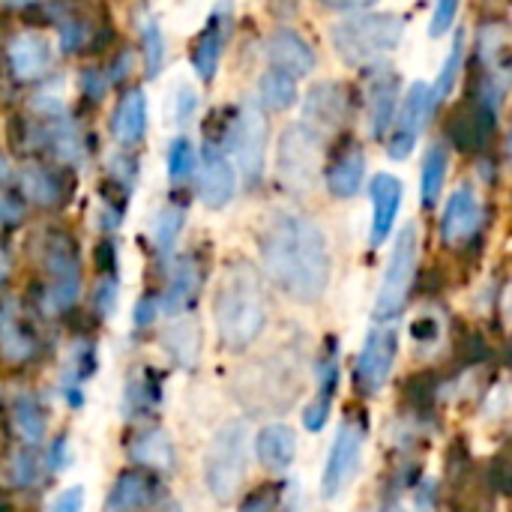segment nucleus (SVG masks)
Returning a JSON list of instances; mask_svg holds the SVG:
<instances>
[{
    "mask_svg": "<svg viewBox=\"0 0 512 512\" xmlns=\"http://www.w3.org/2000/svg\"><path fill=\"white\" fill-rule=\"evenodd\" d=\"M261 261L282 294L297 303H318L330 285V243L318 222L279 210L261 234Z\"/></svg>",
    "mask_w": 512,
    "mask_h": 512,
    "instance_id": "1",
    "label": "nucleus"
},
{
    "mask_svg": "<svg viewBox=\"0 0 512 512\" xmlns=\"http://www.w3.org/2000/svg\"><path fill=\"white\" fill-rule=\"evenodd\" d=\"M213 318L219 339L228 351H246L267 327V297L258 273L246 261L228 264L216 300Z\"/></svg>",
    "mask_w": 512,
    "mask_h": 512,
    "instance_id": "2",
    "label": "nucleus"
},
{
    "mask_svg": "<svg viewBox=\"0 0 512 512\" xmlns=\"http://www.w3.org/2000/svg\"><path fill=\"white\" fill-rule=\"evenodd\" d=\"M336 54L348 66H369L393 54L405 39V21L393 12H357L330 30Z\"/></svg>",
    "mask_w": 512,
    "mask_h": 512,
    "instance_id": "3",
    "label": "nucleus"
},
{
    "mask_svg": "<svg viewBox=\"0 0 512 512\" xmlns=\"http://www.w3.org/2000/svg\"><path fill=\"white\" fill-rule=\"evenodd\" d=\"M246 447L249 426L243 420L225 423L210 444L204 462V483L219 504H231L246 483Z\"/></svg>",
    "mask_w": 512,
    "mask_h": 512,
    "instance_id": "4",
    "label": "nucleus"
},
{
    "mask_svg": "<svg viewBox=\"0 0 512 512\" xmlns=\"http://www.w3.org/2000/svg\"><path fill=\"white\" fill-rule=\"evenodd\" d=\"M417 258H420V231L417 225H405L393 240V252L381 276V288L375 300V321L381 324L393 321L405 309L411 285H414V273H417Z\"/></svg>",
    "mask_w": 512,
    "mask_h": 512,
    "instance_id": "5",
    "label": "nucleus"
},
{
    "mask_svg": "<svg viewBox=\"0 0 512 512\" xmlns=\"http://www.w3.org/2000/svg\"><path fill=\"white\" fill-rule=\"evenodd\" d=\"M276 174L288 192H309L321 177V135L306 123H291L279 135Z\"/></svg>",
    "mask_w": 512,
    "mask_h": 512,
    "instance_id": "6",
    "label": "nucleus"
},
{
    "mask_svg": "<svg viewBox=\"0 0 512 512\" xmlns=\"http://www.w3.org/2000/svg\"><path fill=\"white\" fill-rule=\"evenodd\" d=\"M42 264L48 273V309L51 312H66L75 306L81 294V261L75 240L66 231H48L42 243Z\"/></svg>",
    "mask_w": 512,
    "mask_h": 512,
    "instance_id": "7",
    "label": "nucleus"
},
{
    "mask_svg": "<svg viewBox=\"0 0 512 512\" xmlns=\"http://www.w3.org/2000/svg\"><path fill=\"white\" fill-rule=\"evenodd\" d=\"M228 147L237 159V168L249 186H258L267 171V141H270V126L264 111L249 102L237 111V117L228 123Z\"/></svg>",
    "mask_w": 512,
    "mask_h": 512,
    "instance_id": "8",
    "label": "nucleus"
},
{
    "mask_svg": "<svg viewBox=\"0 0 512 512\" xmlns=\"http://www.w3.org/2000/svg\"><path fill=\"white\" fill-rule=\"evenodd\" d=\"M363 441H366V426L360 420L351 417L339 426L327 465H324V477H321V495L327 501H336L354 483L360 471V459H363Z\"/></svg>",
    "mask_w": 512,
    "mask_h": 512,
    "instance_id": "9",
    "label": "nucleus"
},
{
    "mask_svg": "<svg viewBox=\"0 0 512 512\" xmlns=\"http://www.w3.org/2000/svg\"><path fill=\"white\" fill-rule=\"evenodd\" d=\"M435 114V105H432V90L426 81H417L408 87L402 105L396 108V120L387 132V156L402 162L414 153L417 147V138L423 132V126L429 123V117Z\"/></svg>",
    "mask_w": 512,
    "mask_h": 512,
    "instance_id": "10",
    "label": "nucleus"
},
{
    "mask_svg": "<svg viewBox=\"0 0 512 512\" xmlns=\"http://www.w3.org/2000/svg\"><path fill=\"white\" fill-rule=\"evenodd\" d=\"M396 354H399V336L393 327H375L369 330L360 354H357V369H354V378H357V387L360 393L366 396H375L390 372H393V363H396Z\"/></svg>",
    "mask_w": 512,
    "mask_h": 512,
    "instance_id": "11",
    "label": "nucleus"
},
{
    "mask_svg": "<svg viewBox=\"0 0 512 512\" xmlns=\"http://www.w3.org/2000/svg\"><path fill=\"white\" fill-rule=\"evenodd\" d=\"M195 171H198L201 204L207 210H225L237 195V168L231 165L225 150H219L216 144L207 141L201 147V159H198Z\"/></svg>",
    "mask_w": 512,
    "mask_h": 512,
    "instance_id": "12",
    "label": "nucleus"
},
{
    "mask_svg": "<svg viewBox=\"0 0 512 512\" xmlns=\"http://www.w3.org/2000/svg\"><path fill=\"white\" fill-rule=\"evenodd\" d=\"M483 225V204L474 186L462 183L444 207L441 216V237L447 246H465Z\"/></svg>",
    "mask_w": 512,
    "mask_h": 512,
    "instance_id": "13",
    "label": "nucleus"
},
{
    "mask_svg": "<svg viewBox=\"0 0 512 512\" xmlns=\"http://www.w3.org/2000/svg\"><path fill=\"white\" fill-rule=\"evenodd\" d=\"M399 108V75L387 66L375 69L366 87V129L375 141L387 138Z\"/></svg>",
    "mask_w": 512,
    "mask_h": 512,
    "instance_id": "14",
    "label": "nucleus"
},
{
    "mask_svg": "<svg viewBox=\"0 0 512 512\" xmlns=\"http://www.w3.org/2000/svg\"><path fill=\"white\" fill-rule=\"evenodd\" d=\"M6 57H9L15 78H21V81H39L54 66L51 39L39 30H21L18 36H12L6 45Z\"/></svg>",
    "mask_w": 512,
    "mask_h": 512,
    "instance_id": "15",
    "label": "nucleus"
},
{
    "mask_svg": "<svg viewBox=\"0 0 512 512\" xmlns=\"http://www.w3.org/2000/svg\"><path fill=\"white\" fill-rule=\"evenodd\" d=\"M264 54L270 60L273 69L291 75V78H303L315 69L318 57H315V48L306 42V36H300L297 30L291 27H279L267 36V45H264Z\"/></svg>",
    "mask_w": 512,
    "mask_h": 512,
    "instance_id": "16",
    "label": "nucleus"
},
{
    "mask_svg": "<svg viewBox=\"0 0 512 512\" xmlns=\"http://www.w3.org/2000/svg\"><path fill=\"white\" fill-rule=\"evenodd\" d=\"M348 117V90L339 81H321L306 93L303 102V123L318 135L339 129Z\"/></svg>",
    "mask_w": 512,
    "mask_h": 512,
    "instance_id": "17",
    "label": "nucleus"
},
{
    "mask_svg": "<svg viewBox=\"0 0 512 512\" xmlns=\"http://www.w3.org/2000/svg\"><path fill=\"white\" fill-rule=\"evenodd\" d=\"M402 180L393 177V174H375L369 180V198H372V246H381L390 234H393V225L399 219V210H402Z\"/></svg>",
    "mask_w": 512,
    "mask_h": 512,
    "instance_id": "18",
    "label": "nucleus"
},
{
    "mask_svg": "<svg viewBox=\"0 0 512 512\" xmlns=\"http://www.w3.org/2000/svg\"><path fill=\"white\" fill-rule=\"evenodd\" d=\"M225 42H228V18H222V6H219L192 42V69L204 84L216 78Z\"/></svg>",
    "mask_w": 512,
    "mask_h": 512,
    "instance_id": "19",
    "label": "nucleus"
},
{
    "mask_svg": "<svg viewBox=\"0 0 512 512\" xmlns=\"http://www.w3.org/2000/svg\"><path fill=\"white\" fill-rule=\"evenodd\" d=\"M366 180V153L360 144H345L327 165L324 171V183L330 189L333 198H354L363 189Z\"/></svg>",
    "mask_w": 512,
    "mask_h": 512,
    "instance_id": "20",
    "label": "nucleus"
},
{
    "mask_svg": "<svg viewBox=\"0 0 512 512\" xmlns=\"http://www.w3.org/2000/svg\"><path fill=\"white\" fill-rule=\"evenodd\" d=\"M147 132V96L144 90H126L111 114V135L120 147H135Z\"/></svg>",
    "mask_w": 512,
    "mask_h": 512,
    "instance_id": "21",
    "label": "nucleus"
},
{
    "mask_svg": "<svg viewBox=\"0 0 512 512\" xmlns=\"http://www.w3.org/2000/svg\"><path fill=\"white\" fill-rule=\"evenodd\" d=\"M255 450H258V462L267 471L282 474L297 459V432L291 426H285V423H270V426H264L258 432Z\"/></svg>",
    "mask_w": 512,
    "mask_h": 512,
    "instance_id": "22",
    "label": "nucleus"
},
{
    "mask_svg": "<svg viewBox=\"0 0 512 512\" xmlns=\"http://www.w3.org/2000/svg\"><path fill=\"white\" fill-rule=\"evenodd\" d=\"M156 480L144 471H123L108 492V512H138L153 501Z\"/></svg>",
    "mask_w": 512,
    "mask_h": 512,
    "instance_id": "23",
    "label": "nucleus"
},
{
    "mask_svg": "<svg viewBox=\"0 0 512 512\" xmlns=\"http://www.w3.org/2000/svg\"><path fill=\"white\" fill-rule=\"evenodd\" d=\"M201 288V270H198V261L192 255H183L177 264H174V273H171V282L165 288V297L159 300V306L168 312V315H177L183 312L186 306H192L195 294Z\"/></svg>",
    "mask_w": 512,
    "mask_h": 512,
    "instance_id": "24",
    "label": "nucleus"
},
{
    "mask_svg": "<svg viewBox=\"0 0 512 512\" xmlns=\"http://www.w3.org/2000/svg\"><path fill=\"white\" fill-rule=\"evenodd\" d=\"M0 351L9 363H24L36 351L33 333L21 324V318L15 315V309L9 303L0 309Z\"/></svg>",
    "mask_w": 512,
    "mask_h": 512,
    "instance_id": "25",
    "label": "nucleus"
},
{
    "mask_svg": "<svg viewBox=\"0 0 512 512\" xmlns=\"http://www.w3.org/2000/svg\"><path fill=\"white\" fill-rule=\"evenodd\" d=\"M129 459L144 468H153V471H171L174 468V444L162 429H150L129 444Z\"/></svg>",
    "mask_w": 512,
    "mask_h": 512,
    "instance_id": "26",
    "label": "nucleus"
},
{
    "mask_svg": "<svg viewBox=\"0 0 512 512\" xmlns=\"http://www.w3.org/2000/svg\"><path fill=\"white\" fill-rule=\"evenodd\" d=\"M447 165L450 153L444 144H432L423 156V171H420V195L426 207H435L441 201L444 183H447Z\"/></svg>",
    "mask_w": 512,
    "mask_h": 512,
    "instance_id": "27",
    "label": "nucleus"
},
{
    "mask_svg": "<svg viewBox=\"0 0 512 512\" xmlns=\"http://www.w3.org/2000/svg\"><path fill=\"white\" fill-rule=\"evenodd\" d=\"M258 99L270 111H288L300 99L297 78H291V75H285L279 69H267L261 75V81H258Z\"/></svg>",
    "mask_w": 512,
    "mask_h": 512,
    "instance_id": "28",
    "label": "nucleus"
},
{
    "mask_svg": "<svg viewBox=\"0 0 512 512\" xmlns=\"http://www.w3.org/2000/svg\"><path fill=\"white\" fill-rule=\"evenodd\" d=\"M12 426H15V432L21 435V441L27 447H36L45 438V429H48L42 405L33 396H18L12 402Z\"/></svg>",
    "mask_w": 512,
    "mask_h": 512,
    "instance_id": "29",
    "label": "nucleus"
},
{
    "mask_svg": "<svg viewBox=\"0 0 512 512\" xmlns=\"http://www.w3.org/2000/svg\"><path fill=\"white\" fill-rule=\"evenodd\" d=\"M462 69H465V30H459V33L453 36V45H450V51H447L444 66H441L435 84H429V90H432V105H435V108L453 93V87L459 84Z\"/></svg>",
    "mask_w": 512,
    "mask_h": 512,
    "instance_id": "30",
    "label": "nucleus"
},
{
    "mask_svg": "<svg viewBox=\"0 0 512 512\" xmlns=\"http://www.w3.org/2000/svg\"><path fill=\"white\" fill-rule=\"evenodd\" d=\"M21 189H24V195H27L33 204H39V207H54V204H60V198H63L60 177H57L54 171L42 168V165L24 168V174H21Z\"/></svg>",
    "mask_w": 512,
    "mask_h": 512,
    "instance_id": "31",
    "label": "nucleus"
},
{
    "mask_svg": "<svg viewBox=\"0 0 512 512\" xmlns=\"http://www.w3.org/2000/svg\"><path fill=\"white\" fill-rule=\"evenodd\" d=\"M138 21H141L138 30H141L144 72H147V78H159L162 69H165V36H162V27H159L153 12H144Z\"/></svg>",
    "mask_w": 512,
    "mask_h": 512,
    "instance_id": "32",
    "label": "nucleus"
},
{
    "mask_svg": "<svg viewBox=\"0 0 512 512\" xmlns=\"http://www.w3.org/2000/svg\"><path fill=\"white\" fill-rule=\"evenodd\" d=\"M165 348L171 351V357L183 366V369H192L195 366V357H198V330L189 324V321H177L165 330L162 336Z\"/></svg>",
    "mask_w": 512,
    "mask_h": 512,
    "instance_id": "33",
    "label": "nucleus"
},
{
    "mask_svg": "<svg viewBox=\"0 0 512 512\" xmlns=\"http://www.w3.org/2000/svg\"><path fill=\"white\" fill-rule=\"evenodd\" d=\"M195 165H198V153H195L192 141L186 135L174 138L171 147H168V180L174 186L186 183L195 174Z\"/></svg>",
    "mask_w": 512,
    "mask_h": 512,
    "instance_id": "34",
    "label": "nucleus"
},
{
    "mask_svg": "<svg viewBox=\"0 0 512 512\" xmlns=\"http://www.w3.org/2000/svg\"><path fill=\"white\" fill-rule=\"evenodd\" d=\"M183 219H186V216H183L180 207H165V210L156 213L150 234H153V243H156V249H159L162 255H168V252L177 246V237H180V231H183Z\"/></svg>",
    "mask_w": 512,
    "mask_h": 512,
    "instance_id": "35",
    "label": "nucleus"
},
{
    "mask_svg": "<svg viewBox=\"0 0 512 512\" xmlns=\"http://www.w3.org/2000/svg\"><path fill=\"white\" fill-rule=\"evenodd\" d=\"M156 402H159V384L153 381L150 372L135 375V378L126 384V417H129V414L150 411Z\"/></svg>",
    "mask_w": 512,
    "mask_h": 512,
    "instance_id": "36",
    "label": "nucleus"
},
{
    "mask_svg": "<svg viewBox=\"0 0 512 512\" xmlns=\"http://www.w3.org/2000/svg\"><path fill=\"white\" fill-rule=\"evenodd\" d=\"M9 477H12L15 486H33V483L39 480V456L33 453V447L18 450V453L12 456Z\"/></svg>",
    "mask_w": 512,
    "mask_h": 512,
    "instance_id": "37",
    "label": "nucleus"
},
{
    "mask_svg": "<svg viewBox=\"0 0 512 512\" xmlns=\"http://www.w3.org/2000/svg\"><path fill=\"white\" fill-rule=\"evenodd\" d=\"M198 114V93H195V87H189V84H180L177 90H174V108H171V120L174 123H180V126H186L192 117Z\"/></svg>",
    "mask_w": 512,
    "mask_h": 512,
    "instance_id": "38",
    "label": "nucleus"
},
{
    "mask_svg": "<svg viewBox=\"0 0 512 512\" xmlns=\"http://www.w3.org/2000/svg\"><path fill=\"white\" fill-rule=\"evenodd\" d=\"M330 408H333V396L330 393H318L306 408H303V426L309 432H321L330 420Z\"/></svg>",
    "mask_w": 512,
    "mask_h": 512,
    "instance_id": "39",
    "label": "nucleus"
},
{
    "mask_svg": "<svg viewBox=\"0 0 512 512\" xmlns=\"http://www.w3.org/2000/svg\"><path fill=\"white\" fill-rule=\"evenodd\" d=\"M459 6H462V0H435V12H432V21H429V36L432 39L444 36L456 24Z\"/></svg>",
    "mask_w": 512,
    "mask_h": 512,
    "instance_id": "40",
    "label": "nucleus"
},
{
    "mask_svg": "<svg viewBox=\"0 0 512 512\" xmlns=\"http://www.w3.org/2000/svg\"><path fill=\"white\" fill-rule=\"evenodd\" d=\"M84 42H87V21H81V18H66V21H60V48H63L66 54L81 51Z\"/></svg>",
    "mask_w": 512,
    "mask_h": 512,
    "instance_id": "41",
    "label": "nucleus"
},
{
    "mask_svg": "<svg viewBox=\"0 0 512 512\" xmlns=\"http://www.w3.org/2000/svg\"><path fill=\"white\" fill-rule=\"evenodd\" d=\"M117 294H120L117 279H114L111 273H105V276L99 279V285H96V309H99L102 315H114V309H117Z\"/></svg>",
    "mask_w": 512,
    "mask_h": 512,
    "instance_id": "42",
    "label": "nucleus"
},
{
    "mask_svg": "<svg viewBox=\"0 0 512 512\" xmlns=\"http://www.w3.org/2000/svg\"><path fill=\"white\" fill-rule=\"evenodd\" d=\"M84 501H87L84 486H69V489H63V492L51 501V510L48 512H84Z\"/></svg>",
    "mask_w": 512,
    "mask_h": 512,
    "instance_id": "43",
    "label": "nucleus"
},
{
    "mask_svg": "<svg viewBox=\"0 0 512 512\" xmlns=\"http://www.w3.org/2000/svg\"><path fill=\"white\" fill-rule=\"evenodd\" d=\"M105 87H108L105 72H99V69H87V72H81V93H87L93 102H96V99H102Z\"/></svg>",
    "mask_w": 512,
    "mask_h": 512,
    "instance_id": "44",
    "label": "nucleus"
},
{
    "mask_svg": "<svg viewBox=\"0 0 512 512\" xmlns=\"http://www.w3.org/2000/svg\"><path fill=\"white\" fill-rule=\"evenodd\" d=\"M156 312H159V297H153V294L141 297L138 306H135V327H150Z\"/></svg>",
    "mask_w": 512,
    "mask_h": 512,
    "instance_id": "45",
    "label": "nucleus"
},
{
    "mask_svg": "<svg viewBox=\"0 0 512 512\" xmlns=\"http://www.w3.org/2000/svg\"><path fill=\"white\" fill-rule=\"evenodd\" d=\"M411 336H414V342H420V345L435 342V339H438V321H435V318H417V321L411 324Z\"/></svg>",
    "mask_w": 512,
    "mask_h": 512,
    "instance_id": "46",
    "label": "nucleus"
},
{
    "mask_svg": "<svg viewBox=\"0 0 512 512\" xmlns=\"http://www.w3.org/2000/svg\"><path fill=\"white\" fill-rule=\"evenodd\" d=\"M273 507H276V501H273L270 492H255V495H249L243 501L240 512H273Z\"/></svg>",
    "mask_w": 512,
    "mask_h": 512,
    "instance_id": "47",
    "label": "nucleus"
},
{
    "mask_svg": "<svg viewBox=\"0 0 512 512\" xmlns=\"http://www.w3.org/2000/svg\"><path fill=\"white\" fill-rule=\"evenodd\" d=\"M324 9H336V12H357V9H366L378 0H318Z\"/></svg>",
    "mask_w": 512,
    "mask_h": 512,
    "instance_id": "48",
    "label": "nucleus"
},
{
    "mask_svg": "<svg viewBox=\"0 0 512 512\" xmlns=\"http://www.w3.org/2000/svg\"><path fill=\"white\" fill-rule=\"evenodd\" d=\"M69 444H66V438H57V444L51 447V468L54 471H63L66 468V462H69Z\"/></svg>",
    "mask_w": 512,
    "mask_h": 512,
    "instance_id": "49",
    "label": "nucleus"
},
{
    "mask_svg": "<svg viewBox=\"0 0 512 512\" xmlns=\"http://www.w3.org/2000/svg\"><path fill=\"white\" fill-rule=\"evenodd\" d=\"M18 219H21V207L0 195V222H18Z\"/></svg>",
    "mask_w": 512,
    "mask_h": 512,
    "instance_id": "50",
    "label": "nucleus"
},
{
    "mask_svg": "<svg viewBox=\"0 0 512 512\" xmlns=\"http://www.w3.org/2000/svg\"><path fill=\"white\" fill-rule=\"evenodd\" d=\"M9 180V162H6V156H0V186Z\"/></svg>",
    "mask_w": 512,
    "mask_h": 512,
    "instance_id": "51",
    "label": "nucleus"
},
{
    "mask_svg": "<svg viewBox=\"0 0 512 512\" xmlns=\"http://www.w3.org/2000/svg\"><path fill=\"white\" fill-rule=\"evenodd\" d=\"M6 270H9V264H6V255L0 252V282L6 279Z\"/></svg>",
    "mask_w": 512,
    "mask_h": 512,
    "instance_id": "52",
    "label": "nucleus"
},
{
    "mask_svg": "<svg viewBox=\"0 0 512 512\" xmlns=\"http://www.w3.org/2000/svg\"><path fill=\"white\" fill-rule=\"evenodd\" d=\"M381 512H408V510H405L402 504H387V507H384Z\"/></svg>",
    "mask_w": 512,
    "mask_h": 512,
    "instance_id": "53",
    "label": "nucleus"
},
{
    "mask_svg": "<svg viewBox=\"0 0 512 512\" xmlns=\"http://www.w3.org/2000/svg\"><path fill=\"white\" fill-rule=\"evenodd\" d=\"M12 6H24V3H33V0H9Z\"/></svg>",
    "mask_w": 512,
    "mask_h": 512,
    "instance_id": "54",
    "label": "nucleus"
}]
</instances>
